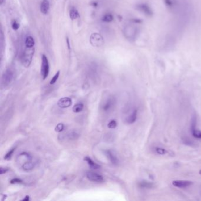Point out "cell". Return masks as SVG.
<instances>
[{
  "instance_id": "cell-1",
  "label": "cell",
  "mask_w": 201,
  "mask_h": 201,
  "mask_svg": "<svg viewBox=\"0 0 201 201\" xmlns=\"http://www.w3.org/2000/svg\"><path fill=\"white\" fill-rule=\"evenodd\" d=\"M123 35L124 37L130 41H134L139 34V29L137 27L129 24L124 26L123 28Z\"/></svg>"
},
{
  "instance_id": "cell-2",
  "label": "cell",
  "mask_w": 201,
  "mask_h": 201,
  "mask_svg": "<svg viewBox=\"0 0 201 201\" xmlns=\"http://www.w3.org/2000/svg\"><path fill=\"white\" fill-rule=\"evenodd\" d=\"M34 52H35L34 47H25V49L21 57V63L25 67H30V65L31 64Z\"/></svg>"
},
{
  "instance_id": "cell-3",
  "label": "cell",
  "mask_w": 201,
  "mask_h": 201,
  "mask_svg": "<svg viewBox=\"0 0 201 201\" xmlns=\"http://www.w3.org/2000/svg\"><path fill=\"white\" fill-rule=\"evenodd\" d=\"M14 79V73L11 69H6L2 76V86L6 87L11 84Z\"/></svg>"
},
{
  "instance_id": "cell-4",
  "label": "cell",
  "mask_w": 201,
  "mask_h": 201,
  "mask_svg": "<svg viewBox=\"0 0 201 201\" xmlns=\"http://www.w3.org/2000/svg\"><path fill=\"white\" fill-rule=\"evenodd\" d=\"M50 71V65L48 60L46 56L43 54L41 56V74L43 80H45L48 77Z\"/></svg>"
},
{
  "instance_id": "cell-5",
  "label": "cell",
  "mask_w": 201,
  "mask_h": 201,
  "mask_svg": "<svg viewBox=\"0 0 201 201\" xmlns=\"http://www.w3.org/2000/svg\"><path fill=\"white\" fill-rule=\"evenodd\" d=\"M91 45L94 47H100L103 44V39L102 36L98 33H93L90 39Z\"/></svg>"
},
{
  "instance_id": "cell-6",
  "label": "cell",
  "mask_w": 201,
  "mask_h": 201,
  "mask_svg": "<svg viewBox=\"0 0 201 201\" xmlns=\"http://www.w3.org/2000/svg\"><path fill=\"white\" fill-rule=\"evenodd\" d=\"M86 177L90 181L102 182L104 181L103 177L102 175L93 172H87L86 173Z\"/></svg>"
},
{
  "instance_id": "cell-7",
  "label": "cell",
  "mask_w": 201,
  "mask_h": 201,
  "mask_svg": "<svg viewBox=\"0 0 201 201\" xmlns=\"http://www.w3.org/2000/svg\"><path fill=\"white\" fill-rule=\"evenodd\" d=\"M32 160V156L30 155V154H29L28 153H27V152L21 153L18 156L17 159V162L19 163L22 164V165L24 163H25L26 162L31 161Z\"/></svg>"
},
{
  "instance_id": "cell-8",
  "label": "cell",
  "mask_w": 201,
  "mask_h": 201,
  "mask_svg": "<svg viewBox=\"0 0 201 201\" xmlns=\"http://www.w3.org/2000/svg\"><path fill=\"white\" fill-rule=\"evenodd\" d=\"M191 132L192 135L195 138L201 139V132L198 131L196 129V117L193 116L191 121Z\"/></svg>"
},
{
  "instance_id": "cell-9",
  "label": "cell",
  "mask_w": 201,
  "mask_h": 201,
  "mask_svg": "<svg viewBox=\"0 0 201 201\" xmlns=\"http://www.w3.org/2000/svg\"><path fill=\"white\" fill-rule=\"evenodd\" d=\"M72 104V100L70 97H63L61 98H60L58 101V106L60 108H63V109H65V108H67L69 107H70Z\"/></svg>"
},
{
  "instance_id": "cell-10",
  "label": "cell",
  "mask_w": 201,
  "mask_h": 201,
  "mask_svg": "<svg viewBox=\"0 0 201 201\" xmlns=\"http://www.w3.org/2000/svg\"><path fill=\"white\" fill-rule=\"evenodd\" d=\"M105 155L109 159L110 162L114 165H117L119 163V159H117L116 156L115 155L113 152L110 150H105L104 151Z\"/></svg>"
},
{
  "instance_id": "cell-11",
  "label": "cell",
  "mask_w": 201,
  "mask_h": 201,
  "mask_svg": "<svg viewBox=\"0 0 201 201\" xmlns=\"http://www.w3.org/2000/svg\"><path fill=\"white\" fill-rule=\"evenodd\" d=\"M137 8L139 11L146 14V15H152L153 12L150 6L146 4H140L137 6Z\"/></svg>"
},
{
  "instance_id": "cell-12",
  "label": "cell",
  "mask_w": 201,
  "mask_h": 201,
  "mask_svg": "<svg viewBox=\"0 0 201 201\" xmlns=\"http://www.w3.org/2000/svg\"><path fill=\"white\" fill-rule=\"evenodd\" d=\"M50 8V0H43L40 6L41 12L43 14H47L49 12Z\"/></svg>"
},
{
  "instance_id": "cell-13",
  "label": "cell",
  "mask_w": 201,
  "mask_h": 201,
  "mask_svg": "<svg viewBox=\"0 0 201 201\" xmlns=\"http://www.w3.org/2000/svg\"><path fill=\"white\" fill-rule=\"evenodd\" d=\"M192 182L189 181H174L172 182V185L178 188H185L191 185L192 184Z\"/></svg>"
},
{
  "instance_id": "cell-14",
  "label": "cell",
  "mask_w": 201,
  "mask_h": 201,
  "mask_svg": "<svg viewBox=\"0 0 201 201\" xmlns=\"http://www.w3.org/2000/svg\"><path fill=\"white\" fill-rule=\"evenodd\" d=\"M35 166H36V163L34 162H32V161H28V162H26L25 163H24L22 165V168L26 172H29V171L32 170V169L34 168Z\"/></svg>"
},
{
  "instance_id": "cell-15",
  "label": "cell",
  "mask_w": 201,
  "mask_h": 201,
  "mask_svg": "<svg viewBox=\"0 0 201 201\" xmlns=\"http://www.w3.org/2000/svg\"><path fill=\"white\" fill-rule=\"evenodd\" d=\"M84 160L85 161L87 162V164L89 165V166H90V168H91L93 169H98L100 168V166L99 165H98L96 163L93 162L91 159L90 157L86 156V157H84Z\"/></svg>"
},
{
  "instance_id": "cell-16",
  "label": "cell",
  "mask_w": 201,
  "mask_h": 201,
  "mask_svg": "<svg viewBox=\"0 0 201 201\" xmlns=\"http://www.w3.org/2000/svg\"><path fill=\"white\" fill-rule=\"evenodd\" d=\"M69 15H70V18L72 20L74 19H77L78 18L80 17V14L78 13L77 10L75 7H71L70 12H69Z\"/></svg>"
},
{
  "instance_id": "cell-17",
  "label": "cell",
  "mask_w": 201,
  "mask_h": 201,
  "mask_svg": "<svg viewBox=\"0 0 201 201\" xmlns=\"http://www.w3.org/2000/svg\"><path fill=\"white\" fill-rule=\"evenodd\" d=\"M113 104H114V100L113 98H110L107 99L103 106V110L105 111L110 110V109L113 107Z\"/></svg>"
},
{
  "instance_id": "cell-18",
  "label": "cell",
  "mask_w": 201,
  "mask_h": 201,
  "mask_svg": "<svg viewBox=\"0 0 201 201\" xmlns=\"http://www.w3.org/2000/svg\"><path fill=\"white\" fill-rule=\"evenodd\" d=\"M137 116V110H133V112L131 113V115H129L126 119V121L128 123L132 124V123H134L136 120Z\"/></svg>"
},
{
  "instance_id": "cell-19",
  "label": "cell",
  "mask_w": 201,
  "mask_h": 201,
  "mask_svg": "<svg viewBox=\"0 0 201 201\" xmlns=\"http://www.w3.org/2000/svg\"><path fill=\"white\" fill-rule=\"evenodd\" d=\"M35 45V41L31 36H28L25 40V47H32Z\"/></svg>"
},
{
  "instance_id": "cell-20",
  "label": "cell",
  "mask_w": 201,
  "mask_h": 201,
  "mask_svg": "<svg viewBox=\"0 0 201 201\" xmlns=\"http://www.w3.org/2000/svg\"><path fill=\"white\" fill-rule=\"evenodd\" d=\"M102 19L103 22H105V23H110L113 21L114 17L111 14L108 13V14H106L103 15Z\"/></svg>"
},
{
  "instance_id": "cell-21",
  "label": "cell",
  "mask_w": 201,
  "mask_h": 201,
  "mask_svg": "<svg viewBox=\"0 0 201 201\" xmlns=\"http://www.w3.org/2000/svg\"><path fill=\"white\" fill-rule=\"evenodd\" d=\"M84 108V105L82 103H77L74 105L73 107V111L74 113H79L82 111Z\"/></svg>"
},
{
  "instance_id": "cell-22",
  "label": "cell",
  "mask_w": 201,
  "mask_h": 201,
  "mask_svg": "<svg viewBox=\"0 0 201 201\" xmlns=\"http://www.w3.org/2000/svg\"><path fill=\"white\" fill-rule=\"evenodd\" d=\"M153 183L146 181H142L139 183V186L140 188H151L153 187Z\"/></svg>"
},
{
  "instance_id": "cell-23",
  "label": "cell",
  "mask_w": 201,
  "mask_h": 201,
  "mask_svg": "<svg viewBox=\"0 0 201 201\" xmlns=\"http://www.w3.org/2000/svg\"><path fill=\"white\" fill-rule=\"evenodd\" d=\"M15 148H14L13 149H11L10 151H8L4 156V159L6 161L10 160L13 156V153L15 152Z\"/></svg>"
},
{
  "instance_id": "cell-24",
  "label": "cell",
  "mask_w": 201,
  "mask_h": 201,
  "mask_svg": "<svg viewBox=\"0 0 201 201\" xmlns=\"http://www.w3.org/2000/svg\"><path fill=\"white\" fill-rule=\"evenodd\" d=\"M78 136H79L78 134H77L76 132H70V133H69L68 134L67 137L70 140H75V139H77Z\"/></svg>"
},
{
  "instance_id": "cell-25",
  "label": "cell",
  "mask_w": 201,
  "mask_h": 201,
  "mask_svg": "<svg viewBox=\"0 0 201 201\" xmlns=\"http://www.w3.org/2000/svg\"><path fill=\"white\" fill-rule=\"evenodd\" d=\"M60 71H57V72L56 73V74L54 76V77L52 78V80H50V84L52 85V84H54V83H56V82H57V80H58V77H59V76H60Z\"/></svg>"
},
{
  "instance_id": "cell-26",
  "label": "cell",
  "mask_w": 201,
  "mask_h": 201,
  "mask_svg": "<svg viewBox=\"0 0 201 201\" xmlns=\"http://www.w3.org/2000/svg\"><path fill=\"white\" fill-rule=\"evenodd\" d=\"M65 129V125L63 123H58L55 128V131L57 132H61Z\"/></svg>"
},
{
  "instance_id": "cell-27",
  "label": "cell",
  "mask_w": 201,
  "mask_h": 201,
  "mask_svg": "<svg viewBox=\"0 0 201 201\" xmlns=\"http://www.w3.org/2000/svg\"><path fill=\"white\" fill-rule=\"evenodd\" d=\"M11 27L14 30H17L19 28V24L16 20H13L11 23Z\"/></svg>"
},
{
  "instance_id": "cell-28",
  "label": "cell",
  "mask_w": 201,
  "mask_h": 201,
  "mask_svg": "<svg viewBox=\"0 0 201 201\" xmlns=\"http://www.w3.org/2000/svg\"><path fill=\"white\" fill-rule=\"evenodd\" d=\"M117 125V124L116 120H113L110 121L107 126H108V128L110 129H115L116 128Z\"/></svg>"
},
{
  "instance_id": "cell-29",
  "label": "cell",
  "mask_w": 201,
  "mask_h": 201,
  "mask_svg": "<svg viewBox=\"0 0 201 201\" xmlns=\"http://www.w3.org/2000/svg\"><path fill=\"white\" fill-rule=\"evenodd\" d=\"M10 183L11 184H21L23 183V181L19 178H14L11 180Z\"/></svg>"
},
{
  "instance_id": "cell-30",
  "label": "cell",
  "mask_w": 201,
  "mask_h": 201,
  "mask_svg": "<svg viewBox=\"0 0 201 201\" xmlns=\"http://www.w3.org/2000/svg\"><path fill=\"white\" fill-rule=\"evenodd\" d=\"M155 150L156 153H158V154H159V155H164L166 152V150H165V149L161 148H156Z\"/></svg>"
},
{
  "instance_id": "cell-31",
  "label": "cell",
  "mask_w": 201,
  "mask_h": 201,
  "mask_svg": "<svg viewBox=\"0 0 201 201\" xmlns=\"http://www.w3.org/2000/svg\"><path fill=\"white\" fill-rule=\"evenodd\" d=\"M8 170H9V169H8V168H2V167H1L0 168V174L1 175L4 174L6 173Z\"/></svg>"
},
{
  "instance_id": "cell-32",
  "label": "cell",
  "mask_w": 201,
  "mask_h": 201,
  "mask_svg": "<svg viewBox=\"0 0 201 201\" xmlns=\"http://www.w3.org/2000/svg\"><path fill=\"white\" fill-rule=\"evenodd\" d=\"M66 42H67V47H68V49H69V50H70V48H71V47H70V41H69V39L68 37H67V39H66Z\"/></svg>"
},
{
  "instance_id": "cell-33",
  "label": "cell",
  "mask_w": 201,
  "mask_h": 201,
  "mask_svg": "<svg viewBox=\"0 0 201 201\" xmlns=\"http://www.w3.org/2000/svg\"><path fill=\"white\" fill-rule=\"evenodd\" d=\"M30 196H28V195H27V196H25V198H23V199H22V201H30Z\"/></svg>"
},
{
  "instance_id": "cell-34",
  "label": "cell",
  "mask_w": 201,
  "mask_h": 201,
  "mask_svg": "<svg viewBox=\"0 0 201 201\" xmlns=\"http://www.w3.org/2000/svg\"><path fill=\"white\" fill-rule=\"evenodd\" d=\"M91 6H97V3H96V2H93L91 4Z\"/></svg>"
},
{
  "instance_id": "cell-35",
  "label": "cell",
  "mask_w": 201,
  "mask_h": 201,
  "mask_svg": "<svg viewBox=\"0 0 201 201\" xmlns=\"http://www.w3.org/2000/svg\"><path fill=\"white\" fill-rule=\"evenodd\" d=\"M4 1H5V0H0V4L1 5H2Z\"/></svg>"
},
{
  "instance_id": "cell-36",
  "label": "cell",
  "mask_w": 201,
  "mask_h": 201,
  "mask_svg": "<svg viewBox=\"0 0 201 201\" xmlns=\"http://www.w3.org/2000/svg\"><path fill=\"white\" fill-rule=\"evenodd\" d=\"M199 174H201V170H200V171H199Z\"/></svg>"
}]
</instances>
